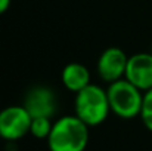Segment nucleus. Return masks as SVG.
Wrapping results in <instances>:
<instances>
[{
    "label": "nucleus",
    "mask_w": 152,
    "mask_h": 151,
    "mask_svg": "<svg viewBox=\"0 0 152 151\" xmlns=\"http://www.w3.org/2000/svg\"><path fill=\"white\" fill-rule=\"evenodd\" d=\"M139 117L143 126L149 132H152V89L143 92V102H142V110Z\"/></svg>",
    "instance_id": "nucleus-10"
},
{
    "label": "nucleus",
    "mask_w": 152,
    "mask_h": 151,
    "mask_svg": "<svg viewBox=\"0 0 152 151\" xmlns=\"http://www.w3.org/2000/svg\"><path fill=\"white\" fill-rule=\"evenodd\" d=\"M53 122L49 117H33L30 126V135L37 139H48L50 135Z\"/></svg>",
    "instance_id": "nucleus-9"
},
{
    "label": "nucleus",
    "mask_w": 152,
    "mask_h": 151,
    "mask_svg": "<svg viewBox=\"0 0 152 151\" xmlns=\"http://www.w3.org/2000/svg\"><path fill=\"white\" fill-rule=\"evenodd\" d=\"M111 113L106 89L90 83L87 88L75 94L74 114L89 127L102 124Z\"/></svg>",
    "instance_id": "nucleus-2"
},
{
    "label": "nucleus",
    "mask_w": 152,
    "mask_h": 151,
    "mask_svg": "<svg viewBox=\"0 0 152 151\" xmlns=\"http://www.w3.org/2000/svg\"><path fill=\"white\" fill-rule=\"evenodd\" d=\"M31 114L24 105H10L0 111V138L16 142L30 133Z\"/></svg>",
    "instance_id": "nucleus-4"
},
{
    "label": "nucleus",
    "mask_w": 152,
    "mask_h": 151,
    "mask_svg": "<svg viewBox=\"0 0 152 151\" xmlns=\"http://www.w3.org/2000/svg\"><path fill=\"white\" fill-rule=\"evenodd\" d=\"M31 117H49L56 113V96L46 86H36L28 91L22 104Z\"/></svg>",
    "instance_id": "nucleus-7"
},
{
    "label": "nucleus",
    "mask_w": 152,
    "mask_h": 151,
    "mask_svg": "<svg viewBox=\"0 0 152 151\" xmlns=\"http://www.w3.org/2000/svg\"><path fill=\"white\" fill-rule=\"evenodd\" d=\"M126 80L134 85L142 92L152 89V53L151 52H140L129 56L127 70H126Z\"/></svg>",
    "instance_id": "nucleus-6"
},
{
    "label": "nucleus",
    "mask_w": 152,
    "mask_h": 151,
    "mask_svg": "<svg viewBox=\"0 0 152 151\" xmlns=\"http://www.w3.org/2000/svg\"><path fill=\"white\" fill-rule=\"evenodd\" d=\"M151 53H152V46H151Z\"/></svg>",
    "instance_id": "nucleus-12"
},
{
    "label": "nucleus",
    "mask_w": 152,
    "mask_h": 151,
    "mask_svg": "<svg viewBox=\"0 0 152 151\" xmlns=\"http://www.w3.org/2000/svg\"><path fill=\"white\" fill-rule=\"evenodd\" d=\"M111 113L120 119L130 120L140 116L143 92L132 85L129 80L121 79L109 83L106 88Z\"/></svg>",
    "instance_id": "nucleus-3"
},
{
    "label": "nucleus",
    "mask_w": 152,
    "mask_h": 151,
    "mask_svg": "<svg viewBox=\"0 0 152 151\" xmlns=\"http://www.w3.org/2000/svg\"><path fill=\"white\" fill-rule=\"evenodd\" d=\"M10 6V0H0V15H3Z\"/></svg>",
    "instance_id": "nucleus-11"
},
{
    "label": "nucleus",
    "mask_w": 152,
    "mask_h": 151,
    "mask_svg": "<svg viewBox=\"0 0 152 151\" xmlns=\"http://www.w3.org/2000/svg\"><path fill=\"white\" fill-rule=\"evenodd\" d=\"M127 61H129V56L126 55L124 50L115 46L106 48L101 53L96 64L99 77L108 85L124 79L126 70H127Z\"/></svg>",
    "instance_id": "nucleus-5"
},
{
    "label": "nucleus",
    "mask_w": 152,
    "mask_h": 151,
    "mask_svg": "<svg viewBox=\"0 0 152 151\" xmlns=\"http://www.w3.org/2000/svg\"><path fill=\"white\" fill-rule=\"evenodd\" d=\"M89 129L75 114L62 116L53 122L50 135L46 139L49 151H84L90 138Z\"/></svg>",
    "instance_id": "nucleus-1"
},
{
    "label": "nucleus",
    "mask_w": 152,
    "mask_h": 151,
    "mask_svg": "<svg viewBox=\"0 0 152 151\" xmlns=\"http://www.w3.org/2000/svg\"><path fill=\"white\" fill-rule=\"evenodd\" d=\"M64 86L74 94H78L84 88H87L90 82V71L86 65L80 62H69L64 67L61 74Z\"/></svg>",
    "instance_id": "nucleus-8"
}]
</instances>
